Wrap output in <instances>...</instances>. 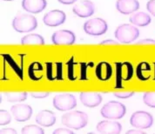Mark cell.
Returning <instances> with one entry per match:
<instances>
[{"instance_id": "obj_26", "label": "cell", "mask_w": 155, "mask_h": 134, "mask_svg": "<svg viewBox=\"0 0 155 134\" xmlns=\"http://www.w3.org/2000/svg\"><path fill=\"white\" fill-rule=\"evenodd\" d=\"M113 96L119 99H128L134 96V92H113Z\"/></svg>"}, {"instance_id": "obj_22", "label": "cell", "mask_w": 155, "mask_h": 134, "mask_svg": "<svg viewBox=\"0 0 155 134\" xmlns=\"http://www.w3.org/2000/svg\"><path fill=\"white\" fill-rule=\"evenodd\" d=\"M5 97L8 101L11 103L23 102L27 99V92H7L5 93Z\"/></svg>"}, {"instance_id": "obj_24", "label": "cell", "mask_w": 155, "mask_h": 134, "mask_svg": "<svg viewBox=\"0 0 155 134\" xmlns=\"http://www.w3.org/2000/svg\"><path fill=\"white\" fill-rule=\"evenodd\" d=\"M143 101L149 107L155 108V92H146L143 96Z\"/></svg>"}, {"instance_id": "obj_3", "label": "cell", "mask_w": 155, "mask_h": 134, "mask_svg": "<svg viewBox=\"0 0 155 134\" xmlns=\"http://www.w3.org/2000/svg\"><path fill=\"white\" fill-rule=\"evenodd\" d=\"M114 36L121 44H131L140 36V31L134 25L124 24L116 29Z\"/></svg>"}, {"instance_id": "obj_6", "label": "cell", "mask_w": 155, "mask_h": 134, "mask_svg": "<svg viewBox=\"0 0 155 134\" xmlns=\"http://www.w3.org/2000/svg\"><path fill=\"white\" fill-rule=\"evenodd\" d=\"M53 106L57 110L65 112L69 111L77 106V100L75 97L71 93H61L57 94L53 98Z\"/></svg>"}, {"instance_id": "obj_2", "label": "cell", "mask_w": 155, "mask_h": 134, "mask_svg": "<svg viewBox=\"0 0 155 134\" xmlns=\"http://www.w3.org/2000/svg\"><path fill=\"white\" fill-rule=\"evenodd\" d=\"M12 27L19 33L30 32L38 27V21L32 15L19 14L13 19Z\"/></svg>"}, {"instance_id": "obj_21", "label": "cell", "mask_w": 155, "mask_h": 134, "mask_svg": "<svg viewBox=\"0 0 155 134\" xmlns=\"http://www.w3.org/2000/svg\"><path fill=\"white\" fill-rule=\"evenodd\" d=\"M150 65H148L147 63H141L137 67V77L139 79L142 81L147 80L150 78Z\"/></svg>"}, {"instance_id": "obj_36", "label": "cell", "mask_w": 155, "mask_h": 134, "mask_svg": "<svg viewBox=\"0 0 155 134\" xmlns=\"http://www.w3.org/2000/svg\"><path fill=\"white\" fill-rule=\"evenodd\" d=\"M5 1H12V0H5Z\"/></svg>"}, {"instance_id": "obj_35", "label": "cell", "mask_w": 155, "mask_h": 134, "mask_svg": "<svg viewBox=\"0 0 155 134\" xmlns=\"http://www.w3.org/2000/svg\"><path fill=\"white\" fill-rule=\"evenodd\" d=\"M87 134H96V133H94V132H89V133H87Z\"/></svg>"}, {"instance_id": "obj_4", "label": "cell", "mask_w": 155, "mask_h": 134, "mask_svg": "<svg viewBox=\"0 0 155 134\" xmlns=\"http://www.w3.org/2000/svg\"><path fill=\"white\" fill-rule=\"evenodd\" d=\"M127 113L126 106L122 103L117 101L107 102L100 110L101 116L109 119H120Z\"/></svg>"}, {"instance_id": "obj_16", "label": "cell", "mask_w": 155, "mask_h": 134, "mask_svg": "<svg viewBox=\"0 0 155 134\" xmlns=\"http://www.w3.org/2000/svg\"><path fill=\"white\" fill-rule=\"evenodd\" d=\"M116 8L120 13L128 15L134 13L140 8V3L137 0H118Z\"/></svg>"}, {"instance_id": "obj_27", "label": "cell", "mask_w": 155, "mask_h": 134, "mask_svg": "<svg viewBox=\"0 0 155 134\" xmlns=\"http://www.w3.org/2000/svg\"><path fill=\"white\" fill-rule=\"evenodd\" d=\"M50 95L48 92H31V96L34 99H45Z\"/></svg>"}, {"instance_id": "obj_5", "label": "cell", "mask_w": 155, "mask_h": 134, "mask_svg": "<svg viewBox=\"0 0 155 134\" xmlns=\"http://www.w3.org/2000/svg\"><path fill=\"white\" fill-rule=\"evenodd\" d=\"M108 25L104 19L95 18L89 19L84 24V31L86 34L91 36H100L107 31Z\"/></svg>"}, {"instance_id": "obj_28", "label": "cell", "mask_w": 155, "mask_h": 134, "mask_svg": "<svg viewBox=\"0 0 155 134\" xmlns=\"http://www.w3.org/2000/svg\"><path fill=\"white\" fill-rule=\"evenodd\" d=\"M147 11L155 17V0H150L147 4Z\"/></svg>"}, {"instance_id": "obj_29", "label": "cell", "mask_w": 155, "mask_h": 134, "mask_svg": "<svg viewBox=\"0 0 155 134\" xmlns=\"http://www.w3.org/2000/svg\"><path fill=\"white\" fill-rule=\"evenodd\" d=\"M52 134H74V132L66 128H58L52 132Z\"/></svg>"}, {"instance_id": "obj_34", "label": "cell", "mask_w": 155, "mask_h": 134, "mask_svg": "<svg viewBox=\"0 0 155 134\" xmlns=\"http://www.w3.org/2000/svg\"><path fill=\"white\" fill-rule=\"evenodd\" d=\"M59 3H61V4H63V5H71V4H73V3H75L76 1L78 0H58Z\"/></svg>"}, {"instance_id": "obj_11", "label": "cell", "mask_w": 155, "mask_h": 134, "mask_svg": "<svg viewBox=\"0 0 155 134\" xmlns=\"http://www.w3.org/2000/svg\"><path fill=\"white\" fill-rule=\"evenodd\" d=\"M66 15L60 10H53L47 12L43 18V22L50 27H56L65 22Z\"/></svg>"}, {"instance_id": "obj_9", "label": "cell", "mask_w": 155, "mask_h": 134, "mask_svg": "<svg viewBox=\"0 0 155 134\" xmlns=\"http://www.w3.org/2000/svg\"><path fill=\"white\" fill-rule=\"evenodd\" d=\"M76 37L74 33L68 30H59L51 36V41L57 45H70L75 42Z\"/></svg>"}, {"instance_id": "obj_32", "label": "cell", "mask_w": 155, "mask_h": 134, "mask_svg": "<svg viewBox=\"0 0 155 134\" xmlns=\"http://www.w3.org/2000/svg\"><path fill=\"white\" fill-rule=\"evenodd\" d=\"M119 42L113 40V39H106L100 43V44H118Z\"/></svg>"}, {"instance_id": "obj_25", "label": "cell", "mask_w": 155, "mask_h": 134, "mask_svg": "<svg viewBox=\"0 0 155 134\" xmlns=\"http://www.w3.org/2000/svg\"><path fill=\"white\" fill-rule=\"evenodd\" d=\"M0 117H1V119H0L1 126H6L12 120V116L10 113H8L7 111L3 110V109L0 111Z\"/></svg>"}, {"instance_id": "obj_8", "label": "cell", "mask_w": 155, "mask_h": 134, "mask_svg": "<svg viewBox=\"0 0 155 134\" xmlns=\"http://www.w3.org/2000/svg\"><path fill=\"white\" fill-rule=\"evenodd\" d=\"M116 88H122V81L130 80L134 74V68L130 63L116 64Z\"/></svg>"}, {"instance_id": "obj_30", "label": "cell", "mask_w": 155, "mask_h": 134, "mask_svg": "<svg viewBox=\"0 0 155 134\" xmlns=\"http://www.w3.org/2000/svg\"><path fill=\"white\" fill-rule=\"evenodd\" d=\"M137 44H155V40L152 38H146L142 39L140 41L137 43Z\"/></svg>"}, {"instance_id": "obj_12", "label": "cell", "mask_w": 155, "mask_h": 134, "mask_svg": "<svg viewBox=\"0 0 155 134\" xmlns=\"http://www.w3.org/2000/svg\"><path fill=\"white\" fill-rule=\"evenodd\" d=\"M72 11L79 18H88L93 15L95 11V6L90 0H82L73 6Z\"/></svg>"}, {"instance_id": "obj_13", "label": "cell", "mask_w": 155, "mask_h": 134, "mask_svg": "<svg viewBox=\"0 0 155 134\" xmlns=\"http://www.w3.org/2000/svg\"><path fill=\"white\" fill-rule=\"evenodd\" d=\"M97 131L100 134H120L122 126L116 121L103 120L97 125Z\"/></svg>"}, {"instance_id": "obj_15", "label": "cell", "mask_w": 155, "mask_h": 134, "mask_svg": "<svg viewBox=\"0 0 155 134\" xmlns=\"http://www.w3.org/2000/svg\"><path fill=\"white\" fill-rule=\"evenodd\" d=\"M81 103L86 107H96L102 102V96L97 92H81L79 95Z\"/></svg>"}, {"instance_id": "obj_1", "label": "cell", "mask_w": 155, "mask_h": 134, "mask_svg": "<svg viewBox=\"0 0 155 134\" xmlns=\"http://www.w3.org/2000/svg\"><path fill=\"white\" fill-rule=\"evenodd\" d=\"M64 126L74 130H79L86 126L88 123V115L79 111H72L64 114L61 118Z\"/></svg>"}, {"instance_id": "obj_10", "label": "cell", "mask_w": 155, "mask_h": 134, "mask_svg": "<svg viewBox=\"0 0 155 134\" xmlns=\"http://www.w3.org/2000/svg\"><path fill=\"white\" fill-rule=\"evenodd\" d=\"M11 113L18 122H25L31 119L32 115V108L25 104H17L12 106Z\"/></svg>"}, {"instance_id": "obj_19", "label": "cell", "mask_w": 155, "mask_h": 134, "mask_svg": "<svg viewBox=\"0 0 155 134\" xmlns=\"http://www.w3.org/2000/svg\"><path fill=\"white\" fill-rule=\"evenodd\" d=\"M129 20L134 25L144 27V26L148 25L151 23L152 18L149 16V14L146 13V12H137V13H134V14L132 15L130 17Z\"/></svg>"}, {"instance_id": "obj_14", "label": "cell", "mask_w": 155, "mask_h": 134, "mask_svg": "<svg viewBox=\"0 0 155 134\" xmlns=\"http://www.w3.org/2000/svg\"><path fill=\"white\" fill-rule=\"evenodd\" d=\"M46 0H22L23 9L33 14L43 11L46 8Z\"/></svg>"}, {"instance_id": "obj_17", "label": "cell", "mask_w": 155, "mask_h": 134, "mask_svg": "<svg viewBox=\"0 0 155 134\" xmlns=\"http://www.w3.org/2000/svg\"><path fill=\"white\" fill-rule=\"evenodd\" d=\"M36 122L39 125L45 127L52 126L56 122V117L53 112L50 110H43L38 113L36 116Z\"/></svg>"}, {"instance_id": "obj_33", "label": "cell", "mask_w": 155, "mask_h": 134, "mask_svg": "<svg viewBox=\"0 0 155 134\" xmlns=\"http://www.w3.org/2000/svg\"><path fill=\"white\" fill-rule=\"evenodd\" d=\"M126 134H147L146 132H144L143 131L140 130H129L127 131Z\"/></svg>"}, {"instance_id": "obj_23", "label": "cell", "mask_w": 155, "mask_h": 134, "mask_svg": "<svg viewBox=\"0 0 155 134\" xmlns=\"http://www.w3.org/2000/svg\"><path fill=\"white\" fill-rule=\"evenodd\" d=\"M21 134H45V131L36 125H29L22 128Z\"/></svg>"}, {"instance_id": "obj_18", "label": "cell", "mask_w": 155, "mask_h": 134, "mask_svg": "<svg viewBox=\"0 0 155 134\" xmlns=\"http://www.w3.org/2000/svg\"><path fill=\"white\" fill-rule=\"evenodd\" d=\"M95 74L97 78L100 81H107L113 75V68L110 64L101 62L97 65Z\"/></svg>"}, {"instance_id": "obj_31", "label": "cell", "mask_w": 155, "mask_h": 134, "mask_svg": "<svg viewBox=\"0 0 155 134\" xmlns=\"http://www.w3.org/2000/svg\"><path fill=\"white\" fill-rule=\"evenodd\" d=\"M0 134H18V132L13 128H5L1 130Z\"/></svg>"}, {"instance_id": "obj_20", "label": "cell", "mask_w": 155, "mask_h": 134, "mask_svg": "<svg viewBox=\"0 0 155 134\" xmlns=\"http://www.w3.org/2000/svg\"><path fill=\"white\" fill-rule=\"evenodd\" d=\"M22 44H37V45H43L45 44V40L42 36L38 34H28L23 37L21 39Z\"/></svg>"}, {"instance_id": "obj_7", "label": "cell", "mask_w": 155, "mask_h": 134, "mask_svg": "<svg viewBox=\"0 0 155 134\" xmlns=\"http://www.w3.org/2000/svg\"><path fill=\"white\" fill-rule=\"evenodd\" d=\"M153 118L147 112L139 111L133 113L130 119V124L138 129H147L153 126Z\"/></svg>"}]
</instances>
